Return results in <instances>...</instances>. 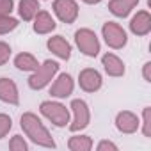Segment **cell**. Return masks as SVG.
<instances>
[{
  "label": "cell",
  "mask_w": 151,
  "mask_h": 151,
  "mask_svg": "<svg viewBox=\"0 0 151 151\" xmlns=\"http://www.w3.org/2000/svg\"><path fill=\"white\" fill-rule=\"evenodd\" d=\"M139 4V0H110L109 4V9L112 14L119 16V18H124L130 14V11Z\"/></svg>",
  "instance_id": "cell-16"
},
{
  "label": "cell",
  "mask_w": 151,
  "mask_h": 151,
  "mask_svg": "<svg viewBox=\"0 0 151 151\" xmlns=\"http://www.w3.org/2000/svg\"><path fill=\"white\" fill-rule=\"evenodd\" d=\"M101 62H103L105 71L110 75V77H123V75H124V64L114 53H105L103 59H101Z\"/></svg>",
  "instance_id": "cell-13"
},
{
  "label": "cell",
  "mask_w": 151,
  "mask_h": 151,
  "mask_svg": "<svg viewBox=\"0 0 151 151\" xmlns=\"http://www.w3.org/2000/svg\"><path fill=\"white\" fill-rule=\"evenodd\" d=\"M41 114L50 119L55 126H66L69 123V112L64 105L55 101H43L41 103Z\"/></svg>",
  "instance_id": "cell-3"
},
{
  "label": "cell",
  "mask_w": 151,
  "mask_h": 151,
  "mask_svg": "<svg viewBox=\"0 0 151 151\" xmlns=\"http://www.w3.org/2000/svg\"><path fill=\"white\" fill-rule=\"evenodd\" d=\"M48 48L57 55V57H60V59H69V55H71V46H69V43L62 37V36H53V37H50L48 39Z\"/></svg>",
  "instance_id": "cell-14"
},
{
  "label": "cell",
  "mask_w": 151,
  "mask_h": 151,
  "mask_svg": "<svg viewBox=\"0 0 151 151\" xmlns=\"http://www.w3.org/2000/svg\"><path fill=\"white\" fill-rule=\"evenodd\" d=\"M55 29V22L53 18L46 13V11H37V14L34 16V30L37 34H48Z\"/></svg>",
  "instance_id": "cell-15"
},
{
  "label": "cell",
  "mask_w": 151,
  "mask_h": 151,
  "mask_svg": "<svg viewBox=\"0 0 151 151\" xmlns=\"http://www.w3.org/2000/svg\"><path fill=\"white\" fill-rule=\"evenodd\" d=\"M16 27H18L16 18H11L9 14L7 16H0V34H7V32L14 30Z\"/></svg>",
  "instance_id": "cell-20"
},
{
  "label": "cell",
  "mask_w": 151,
  "mask_h": 151,
  "mask_svg": "<svg viewBox=\"0 0 151 151\" xmlns=\"http://www.w3.org/2000/svg\"><path fill=\"white\" fill-rule=\"evenodd\" d=\"M86 4H98V2H101V0H84Z\"/></svg>",
  "instance_id": "cell-28"
},
{
  "label": "cell",
  "mask_w": 151,
  "mask_h": 151,
  "mask_svg": "<svg viewBox=\"0 0 151 151\" xmlns=\"http://www.w3.org/2000/svg\"><path fill=\"white\" fill-rule=\"evenodd\" d=\"M9 147H11L13 151H27V149H29L27 142H25V140H23V137H20V135H14V137L11 139Z\"/></svg>",
  "instance_id": "cell-22"
},
{
  "label": "cell",
  "mask_w": 151,
  "mask_h": 151,
  "mask_svg": "<svg viewBox=\"0 0 151 151\" xmlns=\"http://www.w3.org/2000/svg\"><path fill=\"white\" fill-rule=\"evenodd\" d=\"M142 116H144V135L151 137V109L146 107L144 112H142Z\"/></svg>",
  "instance_id": "cell-24"
},
{
  "label": "cell",
  "mask_w": 151,
  "mask_h": 151,
  "mask_svg": "<svg viewBox=\"0 0 151 151\" xmlns=\"http://www.w3.org/2000/svg\"><path fill=\"white\" fill-rule=\"evenodd\" d=\"M71 109H73L75 119H73V123L69 124V130H71V132L84 130V128L89 124V119H91L87 103H86L84 100H73V101H71Z\"/></svg>",
  "instance_id": "cell-6"
},
{
  "label": "cell",
  "mask_w": 151,
  "mask_h": 151,
  "mask_svg": "<svg viewBox=\"0 0 151 151\" xmlns=\"http://www.w3.org/2000/svg\"><path fill=\"white\" fill-rule=\"evenodd\" d=\"M78 82H80V87L87 93H94L101 87V75L93 69V68H87L80 73V77H78Z\"/></svg>",
  "instance_id": "cell-8"
},
{
  "label": "cell",
  "mask_w": 151,
  "mask_h": 151,
  "mask_svg": "<svg viewBox=\"0 0 151 151\" xmlns=\"http://www.w3.org/2000/svg\"><path fill=\"white\" fill-rule=\"evenodd\" d=\"M14 66L18 69H22V71H36L39 64H37V60H36L34 55H30V53H20L14 59Z\"/></svg>",
  "instance_id": "cell-18"
},
{
  "label": "cell",
  "mask_w": 151,
  "mask_h": 151,
  "mask_svg": "<svg viewBox=\"0 0 151 151\" xmlns=\"http://www.w3.org/2000/svg\"><path fill=\"white\" fill-rule=\"evenodd\" d=\"M116 126L123 133H133L139 128V117L133 112H128V110L119 112L117 117H116Z\"/></svg>",
  "instance_id": "cell-11"
},
{
  "label": "cell",
  "mask_w": 151,
  "mask_h": 151,
  "mask_svg": "<svg viewBox=\"0 0 151 151\" xmlns=\"http://www.w3.org/2000/svg\"><path fill=\"white\" fill-rule=\"evenodd\" d=\"M103 37H105V43L110 46V48H123L126 45V32L123 30L121 25L114 23V22H107L103 25Z\"/></svg>",
  "instance_id": "cell-5"
},
{
  "label": "cell",
  "mask_w": 151,
  "mask_h": 151,
  "mask_svg": "<svg viewBox=\"0 0 151 151\" xmlns=\"http://www.w3.org/2000/svg\"><path fill=\"white\" fill-rule=\"evenodd\" d=\"M53 11L59 16V20L64 23H73L78 16V6L75 0H55Z\"/></svg>",
  "instance_id": "cell-7"
},
{
  "label": "cell",
  "mask_w": 151,
  "mask_h": 151,
  "mask_svg": "<svg viewBox=\"0 0 151 151\" xmlns=\"http://www.w3.org/2000/svg\"><path fill=\"white\" fill-rule=\"evenodd\" d=\"M11 57V46L4 41H0V66H4Z\"/></svg>",
  "instance_id": "cell-23"
},
{
  "label": "cell",
  "mask_w": 151,
  "mask_h": 151,
  "mask_svg": "<svg viewBox=\"0 0 151 151\" xmlns=\"http://www.w3.org/2000/svg\"><path fill=\"white\" fill-rule=\"evenodd\" d=\"M59 69V64L53 62V60H46L43 66H37V69L34 71V75L29 78V86L32 89H43L45 86H48L53 78V75L57 73Z\"/></svg>",
  "instance_id": "cell-2"
},
{
  "label": "cell",
  "mask_w": 151,
  "mask_h": 151,
  "mask_svg": "<svg viewBox=\"0 0 151 151\" xmlns=\"http://www.w3.org/2000/svg\"><path fill=\"white\" fill-rule=\"evenodd\" d=\"M11 126H13L11 117H9V116H6V114H0V139H4V137L9 133Z\"/></svg>",
  "instance_id": "cell-21"
},
{
  "label": "cell",
  "mask_w": 151,
  "mask_h": 151,
  "mask_svg": "<svg viewBox=\"0 0 151 151\" xmlns=\"http://www.w3.org/2000/svg\"><path fill=\"white\" fill-rule=\"evenodd\" d=\"M37 9H39V2H37V0H20L18 13H20V16L25 22H30L37 14Z\"/></svg>",
  "instance_id": "cell-17"
},
{
  "label": "cell",
  "mask_w": 151,
  "mask_h": 151,
  "mask_svg": "<svg viewBox=\"0 0 151 151\" xmlns=\"http://www.w3.org/2000/svg\"><path fill=\"white\" fill-rule=\"evenodd\" d=\"M73 87H75L73 78L69 77L68 73H62V75H59V78L53 82V86L50 89V94L55 96V98H66V96H69L73 93Z\"/></svg>",
  "instance_id": "cell-9"
},
{
  "label": "cell",
  "mask_w": 151,
  "mask_h": 151,
  "mask_svg": "<svg viewBox=\"0 0 151 151\" xmlns=\"http://www.w3.org/2000/svg\"><path fill=\"white\" fill-rule=\"evenodd\" d=\"M22 128L27 133V137H30L32 142H36L37 146H45V147H55V142L50 135V132L45 128V124L41 123V119L32 114L27 112L22 116Z\"/></svg>",
  "instance_id": "cell-1"
},
{
  "label": "cell",
  "mask_w": 151,
  "mask_h": 151,
  "mask_svg": "<svg viewBox=\"0 0 151 151\" xmlns=\"http://www.w3.org/2000/svg\"><path fill=\"white\" fill-rule=\"evenodd\" d=\"M130 30L137 36H146L151 30V16L147 11H139L132 22H130Z\"/></svg>",
  "instance_id": "cell-10"
},
{
  "label": "cell",
  "mask_w": 151,
  "mask_h": 151,
  "mask_svg": "<svg viewBox=\"0 0 151 151\" xmlns=\"http://www.w3.org/2000/svg\"><path fill=\"white\" fill-rule=\"evenodd\" d=\"M149 68H151V62H146V64H144V80H146V82H151V77H149Z\"/></svg>",
  "instance_id": "cell-27"
},
{
  "label": "cell",
  "mask_w": 151,
  "mask_h": 151,
  "mask_svg": "<svg viewBox=\"0 0 151 151\" xmlns=\"http://www.w3.org/2000/svg\"><path fill=\"white\" fill-rule=\"evenodd\" d=\"M13 11V0H0V16H7Z\"/></svg>",
  "instance_id": "cell-25"
},
{
  "label": "cell",
  "mask_w": 151,
  "mask_h": 151,
  "mask_svg": "<svg viewBox=\"0 0 151 151\" xmlns=\"http://www.w3.org/2000/svg\"><path fill=\"white\" fill-rule=\"evenodd\" d=\"M0 100L6 101V103H11V105H16L18 103V89H16V84L9 78H0Z\"/></svg>",
  "instance_id": "cell-12"
},
{
  "label": "cell",
  "mask_w": 151,
  "mask_h": 151,
  "mask_svg": "<svg viewBox=\"0 0 151 151\" xmlns=\"http://www.w3.org/2000/svg\"><path fill=\"white\" fill-rule=\"evenodd\" d=\"M75 41H77L80 52L87 57H96L100 52V41L96 37V34L89 29H80L75 34Z\"/></svg>",
  "instance_id": "cell-4"
},
{
  "label": "cell",
  "mask_w": 151,
  "mask_h": 151,
  "mask_svg": "<svg viewBox=\"0 0 151 151\" xmlns=\"http://www.w3.org/2000/svg\"><path fill=\"white\" fill-rule=\"evenodd\" d=\"M103 149H112V151H116V149H117V146H116L114 142H109V140H101V142L98 144V151H103Z\"/></svg>",
  "instance_id": "cell-26"
},
{
  "label": "cell",
  "mask_w": 151,
  "mask_h": 151,
  "mask_svg": "<svg viewBox=\"0 0 151 151\" xmlns=\"http://www.w3.org/2000/svg\"><path fill=\"white\" fill-rule=\"evenodd\" d=\"M68 147L71 151H89L93 147V140L87 135H78V137H71L68 142Z\"/></svg>",
  "instance_id": "cell-19"
}]
</instances>
